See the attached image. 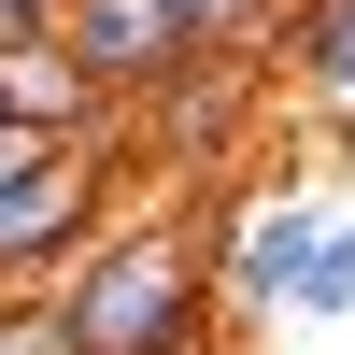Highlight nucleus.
Listing matches in <instances>:
<instances>
[{"instance_id": "f257e3e1", "label": "nucleus", "mask_w": 355, "mask_h": 355, "mask_svg": "<svg viewBox=\"0 0 355 355\" xmlns=\"http://www.w3.org/2000/svg\"><path fill=\"white\" fill-rule=\"evenodd\" d=\"M43 313H57L71 355H214L227 341L214 327V256H199L185 214H114Z\"/></svg>"}, {"instance_id": "f03ea898", "label": "nucleus", "mask_w": 355, "mask_h": 355, "mask_svg": "<svg viewBox=\"0 0 355 355\" xmlns=\"http://www.w3.org/2000/svg\"><path fill=\"white\" fill-rule=\"evenodd\" d=\"M114 214H128L114 142H57L28 185H0V299H57V284H71V256L100 242Z\"/></svg>"}, {"instance_id": "7ed1b4c3", "label": "nucleus", "mask_w": 355, "mask_h": 355, "mask_svg": "<svg viewBox=\"0 0 355 355\" xmlns=\"http://www.w3.org/2000/svg\"><path fill=\"white\" fill-rule=\"evenodd\" d=\"M327 199L313 185H242V214H227V242H199L214 256V327H256V313H284V284L313 270V242H327Z\"/></svg>"}, {"instance_id": "20e7f679", "label": "nucleus", "mask_w": 355, "mask_h": 355, "mask_svg": "<svg viewBox=\"0 0 355 355\" xmlns=\"http://www.w3.org/2000/svg\"><path fill=\"white\" fill-rule=\"evenodd\" d=\"M242 114H256V71H185V85H157V100H142V142H157L171 171H199V157H227V142H242Z\"/></svg>"}, {"instance_id": "39448f33", "label": "nucleus", "mask_w": 355, "mask_h": 355, "mask_svg": "<svg viewBox=\"0 0 355 355\" xmlns=\"http://www.w3.org/2000/svg\"><path fill=\"white\" fill-rule=\"evenodd\" d=\"M0 128H28V142H114V114L71 85L57 43H15V57H0Z\"/></svg>"}, {"instance_id": "423d86ee", "label": "nucleus", "mask_w": 355, "mask_h": 355, "mask_svg": "<svg viewBox=\"0 0 355 355\" xmlns=\"http://www.w3.org/2000/svg\"><path fill=\"white\" fill-rule=\"evenodd\" d=\"M270 57L313 114H355V0H284L270 15Z\"/></svg>"}, {"instance_id": "0eeeda50", "label": "nucleus", "mask_w": 355, "mask_h": 355, "mask_svg": "<svg viewBox=\"0 0 355 355\" xmlns=\"http://www.w3.org/2000/svg\"><path fill=\"white\" fill-rule=\"evenodd\" d=\"M284 313H299V327H341V313H355V227H327V242H313V270L284 284Z\"/></svg>"}, {"instance_id": "6e6552de", "label": "nucleus", "mask_w": 355, "mask_h": 355, "mask_svg": "<svg viewBox=\"0 0 355 355\" xmlns=\"http://www.w3.org/2000/svg\"><path fill=\"white\" fill-rule=\"evenodd\" d=\"M0 355H71V341H57L43 299H0Z\"/></svg>"}, {"instance_id": "1a4fd4ad", "label": "nucleus", "mask_w": 355, "mask_h": 355, "mask_svg": "<svg viewBox=\"0 0 355 355\" xmlns=\"http://www.w3.org/2000/svg\"><path fill=\"white\" fill-rule=\"evenodd\" d=\"M43 157H57V142H28V128H0V185H28Z\"/></svg>"}, {"instance_id": "9d476101", "label": "nucleus", "mask_w": 355, "mask_h": 355, "mask_svg": "<svg viewBox=\"0 0 355 355\" xmlns=\"http://www.w3.org/2000/svg\"><path fill=\"white\" fill-rule=\"evenodd\" d=\"M43 15H57V0H43Z\"/></svg>"}]
</instances>
